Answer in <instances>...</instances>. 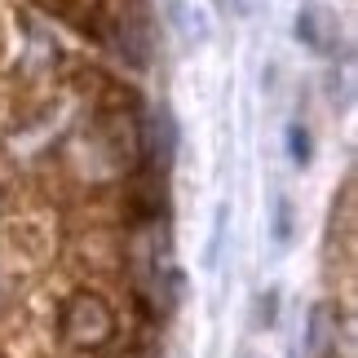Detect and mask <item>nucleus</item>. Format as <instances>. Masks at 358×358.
<instances>
[{
    "label": "nucleus",
    "mask_w": 358,
    "mask_h": 358,
    "mask_svg": "<svg viewBox=\"0 0 358 358\" xmlns=\"http://www.w3.org/2000/svg\"><path fill=\"white\" fill-rule=\"evenodd\" d=\"M292 146H296V150H292L296 159H306V155H310V137H306V133H296V129H292Z\"/></svg>",
    "instance_id": "1"
}]
</instances>
